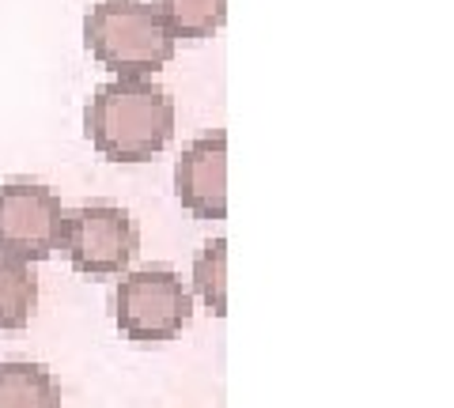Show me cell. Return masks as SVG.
Listing matches in <instances>:
<instances>
[{"instance_id":"obj_1","label":"cell","mask_w":454,"mask_h":408,"mask_svg":"<svg viewBox=\"0 0 454 408\" xmlns=\"http://www.w3.org/2000/svg\"><path fill=\"white\" fill-rule=\"evenodd\" d=\"M83 133L110 163H148L175 140V98L152 80H110L83 106Z\"/></svg>"},{"instance_id":"obj_2","label":"cell","mask_w":454,"mask_h":408,"mask_svg":"<svg viewBox=\"0 0 454 408\" xmlns=\"http://www.w3.org/2000/svg\"><path fill=\"white\" fill-rule=\"evenodd\" d=\"M83 46L114 80H152L175 61L178 38L148 0H98L83 16Z\"/></svg>"},{"instance_id":"obj_3","label":"cell","mask_w":454,"mask_h":408,"mask_svg":"<svg viewBox=\"0 0 454 408\" xmlns=\"http://www.w3.org/2000/svg\"><path fill=\"white\" fill-rule=\"evenodd\" d=\"M193 295L167 265L121 273L114 288V326L133 344H167L190 326Z\"/></svg>"},{"instance_id":"obj_4","label":"cell","mask_w":454,"mask_h":408,"mask_svg":"<svg viewBox=\"0 0 454 408\" xmlns=\"http://www.w3.org/2000/svg\"><path fill=\"white\" fill-rule=\"evenodd\" d=\"M61 250L68 253V265L88 280L121 276L140 253V227L125 208L95 201L65 216Z\"/></svg>"},{"instance_id":"obj_5","label":"cell","mask_w":454,"mask_h":408,"mask_svg":"<svg viewBox=\"0 0 454 408\" xmlns=\"http://www.w3.org/2000/svg\"><path fill=\"white\" fill-rule=\"evenodd\" d=\"M65 216L68 208L50 186L23 178L4 181L0 186V253L23 265L53 258L65 242Z\"/></svg>"},{"instance_id":"obj_6","label":"cell","mask_w":454,"mask_h":408,"mask_svg":"<svg viewBox=\"0 0 454 408\" xmlns=\"http://www.w3.org/2000/svg\"><path fill=\"white\" fill-rule=\"evenodd\" d=\"M175 196L193 219L227 216V133L212 129L182 148L175 163Z\"/></svg>"},{"instance_id":"obj_7","label":"cell","mask_w":454,"mask_h":408,"mask_svg":"<svg viewBox=\"0 0 454 408\" xmlns=\"http://www.w3.org/2000/svg\"><path fill=\"white\" fill-rule=\"evenodd\" d=\"M0 408H61V386L42 363L0 359Z\"/></svg>"},{"instance_id":"obj_8","label":"cell","mask_w":454,"mask_h":408,"mask_svg":"<svg viewBox=\"0 0 454 408\" xmlns=\"http://www.w3.org/2000/svg\"><path fill=\"white\" fill-rule=\"evenodd\" d=\"M38 311V280L31 265L0 253V329H27Z\"/></svg>"},{"instance_id":"obj_9","label":"cell","mask_w":454,"mask_h":408,"mask_svg":"<svg viewBox=\"0 0 454 408\" xmlns=\"http://www.w3.org/2000/svg\"><path fill=\"white\" fill-rule=\"evenodd\" d=\"M155 8L182 42H205L227 23V0H160Z\"/></svg>"},{"instance_id":"obj_10","label":"cell","mask_w":454,"mask_h":408,"mask_svg":"<svg viewBox=\"0 0 454 408\" xmlns=\"http://www.w3.org/2000/svg\"><path fill=\"white\" fill-rule=\"evenodd\" d=\"M193 291L216 318H227V238H212L193 258Z\"/></svg>"}]
</instances>
